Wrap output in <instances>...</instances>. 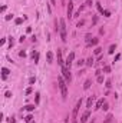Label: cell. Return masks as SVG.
I'll return each mask as SVG.
<instances>
[{"label":"cell","instance_id":"1","mask_svg":"<svg viewBox=\"0 0 122 123\" xmlns=\"http://www.w3.org/2000/svg\"><path fill=\"white\" fill-rule=\"evenodd\" d=\"M58 83H59V89H61L62 97L66 99V97H68V86H66V80H65V77H59V79H58Z\"/></svg>","mask_w":122,"mask_h":123},{"label":"cell","instance_id":"2","mask_svg":"<svg viewBox=\"0 0 122 123\" xmlns=\"http://www.w3.org/2000/svg\"><path fill=\"white\" fill-rule=\"evenodd\" d=\"M59 23H61V27H59V31H61V37L63 42H66V37H68V34H66V23H65V20L61 19L59 20Z\"/></svg>","mask_w":122,"mask_h":123},{"label":"cell","instance_id":"3","mask_svg":"<svg viewBox=\"0 0 122 123\" xmlns=\"http://www.w3.org/2000/svg\"><path fill=\"white\" fill-rule=\"evenodd\" d=\"M62 73H63V77H65V80H66V82H70V79H72V74H70V70H69V67L63 66V67H62Z\"/></svg>","mask_w":122,"mask_h":123},{"label":"cell","instance_id":"4","mask_svg":"<svg viewBox=\"0 0 122 123\" xmlns=\"http://www.w3.org/2000/svg\"><path fill=\"white\" fill-rule=\"evenodd\" d=\"M81 106H82V99H79V100L76 102V106H75V109H73L72 117H76V116H78V113H79V109H81Z\"/></svg>","mask_w":122,"mask_h":123},{"label":"cell","instance_id":"5","mask_svg":"<svg viewBox=\"0 0 122 123\" xmlns=\"http://www.w3.org/2000/svg\"><path fill=\"white\" fill-rule=\"evenodd\" d=\"M73 60H75V53L72 52V53H70V55L68 56V59H66V63H65V66L70 69V66H72V63H73Z\"/></svg>","mask_w":122,"mask_h":123},{"label":"cell","instance_id":"6","mask_svg":"<svg viewBox=\"0 0 122 123\" xmlns=\"http://www.w3.org/2000/svg\"><path fill=\"white\" fill-rule=\"evenodd\" d=\"M66 12H68V17H73V1L72 0H69Z\"/></svg>","mask_w":122,"mask_h":123},{"label":"cell","instance_id":"7","mask_svg":"<svg viewBox=\"0 0 122 123\" xmlns=\"http://www.w3.org/2000/svg\"><path fill=\"white\" fill-rule=\"evenodd\" d=\"M89 116H91V112H89V110H86V112L82 115V117H81V123H86Z\"/></svg>","mask_w":122,"mask_h":123},{"label":"cell","instance_id":"8","mask_svg":"<svg viewBox=\"0 0 122 123\" xmlns=\"http://www.w3.org/2000/svg\"><path fill=\"white\" fill-rule=\"evenodd\" d=\"M56 57H58V64H63V57H62V50L61 49H58V55H56Z\"/></svg>","mask_w":122,"mask_h":123},{"label":"cell","instance_id":"9","mask_svg":"<svg viewBox=\"0 0 122 123\" xmlns=\"http://www.w3.org/2000/svg\"><path fill=\"white\" fill-rule=\"evenodd\" d=\"M103 103H105V100H103V99H99V100L96 102V106H95V109H96V110H99V109H102V106H103Z\"/></svg>","mask_w":122,"mask_h":123},{"label":"cell","instance_id":"10","mask_svg":"<svg viewBox=\"0 0 122 123\" xmlns=\"http://www.w3.org/2000/svg\"><path fill=\"white\" fill-rule=\"evenodd\" d=\"M9 73H10V72H9V69H6V67H3V69H1V77H3V80L7 77V74H9Z\"/></svg>","mask_w":122,"mask_h":123},{"label":"cell","instance_id":"11","mask_svg":"<svg viewBox=\"0 0 122 123\" xmlns=\"http://www.w3.org/2000/svg\"><path fill=\"white\" fill-rule=\"evenodd\" d=\"M32 57H33L34 63H37V62H39V53H37V52H33V53H32Z\"/></svg>","mask_w":122,"mask_h":123},{"label":"cell","instance_id":"12","mask_svg":"<svg viewBox=\"0 0 122 123\" xmlns=\"http://www.w3.org/2000/svg\"><path fill=\"white\" fill-rule=\"evenodd\" d=\"M93 100H95V97H93V96L88 99V102H86V107H92V103H93Z\"/></svg>","mask_w":122,"mask_h":123},{"label":"cell","instance_id":"13","mask_svg":"<svg viewBox=\"0 0 122 123\" xmlns=\"http://www.w3.org/2000/svg\"><path fill=\"white\" fill-rule=\"evenodd\" d=\"M98 43H99V39H98V37H93V39H92V42L89 43V44H91V46H96Z\"/></svg>","mask_w":122,"mask_h":123},{"label":"cell","instance_id":"14","mask_svg":"<svg viewBox=\"0 0 122 123\" xmlns=\"http://www.w3.org/2000/svg\"><path fill=\"white\" fill-rule=\"evenodd\" d=\"M25 109H26L27 112H33V110H34V105H27V106H25Z\"/></svg>","mask_w":122,"mask_h":123},{"label":"cell","instance_id":"15","mask_svg":"<svg viewBox=\"0 0 122 123\" xmlns=\"http://www.w3.org/2000/svg\"><path fill=\"white\" fill-rule=\"evenodd\" d=\"M52 60H53V53H52V52H49V53H47V62H49V63H52Z\"/></svg>","mask_w":122,"mask_h":123},{"label":"cell","instance_id":"16","mask_svg":"<svg viewBox=\"0 0 122 123\" xmlns=\"http://www.w3.org/2000/svg\"><path fill=\"white\" fill-rule=\"evenodd\" d=\"M115 50H116V46H115V44H112V46L109 47V50H108V52H109V55H112Z\"/></svg>","mask_w":122,"mask_h":123},{"label":"cell","instance_id":"17","mask_svg":"<svg viewBox=\"0 0 122 123\" xmlns=\"http://www.w3.org/2000/svg\"><path fill=\"white\" fill-rule=\"evenodd\" d=\"M89 87H91V80H86L85 85H83V89L86 90V89H89Z\"/></svg>","mask_w":122,"mask_h":123},{"label":"cell","instance_id":"18","mask_svg":"<svg viewBox=\"0 0 122 123\" xmlns=\"http://www.w3.org/2000/svg\"><path fill=\"white\" fill-rule=\"evenodd\" d=\"M112 122V115H108L106 119H105V123H111Z\"/></svg>","mask_w":122,"mask_h":123},{"label":"cell","instance_id":"19","mask_svg":"<svg viewBox=\"0 0 122 123\" xmlns=\"http://www.w3.org/2000/svg\"><path fill=\"white\" fill-rule=\"evenodd\" d=\"M92 64H93V57H89L86 60V66H92Z\"/></svg>","mask_w":122,"mask_h":123},{"label":"cell","instance_id":"20","mask_svg":"<svg viewBox=\"0 0 122 123\" xmlns=\"http://www.w3.org/2000/svg\"><path fill=\"white\" fill-rule=\"evenodd\" d=\"M103 72L105 73H109L111 72V66H103Z\"/></svg>","mask_w":122,"mask_h":123},{"label":"cell","instance_id":"21","mask_svg":"<svg viewBox=\"0 0 122 123\" xmlns=\"http://www.w3.org/2000/svg\"><path fill=\"white\" fill-rule=\"evenodd\" d=\"M32 119H33V117H32V115H27V116H26V117H25V122H32Z\"/></svg>","mask_w":122,"mask_h":123},{"label":"cell","instance_id":"22","mask_svg":"<svg viewBox=\"0 0 122 123\" xmlns=\"http://www.w3.org/2000/svg\"><path fill=\"white\" fill-rule=\"evenodd\" d=\"M96 7H98V10H99L101 13H103V9H102V6H101V3H96Z\"/></svg>","mask_w":122,"mask_h":123},{"label":"cell","instance_id":"23","mask_svg":"<svg viewBox=\"0 0 122 123\" xmlns=\"http://www.w3.org/2000/svg\"><path fill=\"white\" fill-rule=\"evenodd\" d=\"M102 14H103V16H106V17H109V16H111V12H109V10H103V13H102Z\"/></svg>","mask_w":122,"mask_h":123},{"label":"cell","instance_id":"24","mask_svg":"<svg viewBox=\"0 0 122 123\" xmlns=\"http://www.w3.org/2000/svg\"><path fill=\"white\" fill-rule=\"evenodd\" d=\"M101 52H102L101 47H96V49H95V55H101Z\"/></svg>","mask_w":122,"mask_h":123},{"label":"cell","instance_id":"25","mask_svg":"<svg viewBox=\"0 0 122 123\" xmlns=\"http://www.w3.org/2000/svg\"><path fill=\"white\" fill-rule=\"evenodd\" d=\"M13 44H14V42H13V37H10V39H9V46L12 47Z\"/></svg>","mask_w":122,"mask_h":123},{"label":"cell","instance_id":"26","mask_svg":"<svg viewBox=\"0 0 122 123\" xmlns=\"http://www.w3.org/2000/svg\"><path fill=\"white\" fill-rule=\"evenodd\" d=\"M98 82H99V83H103V76L99 74V76H98Z\"/></svg>","mask_w":122,"mask_h":123},{"label":"cell","instance_id":"27","mask_svg":"<svg viewBox=\"0 0 122 123\" xmlns=\"http://www.w3.org/2000/svg\"><path fill=\"white\" fill-rule=\"evenodd\" d=\"M34 82H36V77H30V79H29V83H30V85H33Z\"/></svg>","mask_w":122,"mask_h":123},{"label":"cell","instance_id":"28","mask_svg":"<svg viewBox=\"0 0 122 123\" xmlns=\"http://www.w3.org/2000/svg\"><path fill=\"white\" fill-rule=\"evenodd\" d=\"M85 25V20H81V22H78V27H81V26H83Z\"/></svg>","mask_w":122,"mask_h":123},{"label":"cell","instance_id":"29","mask_svg":"<svg viewBox=\"0 0 122 123\" xmlns=\"http://www.w3.org/2000/svg\"><path fill=\"white\" fill-rule=\"evenodd\" d=\"M22 22H23V19H20V17H19V19H16V25H20Z\"/></svg>","mask_w":122,"mask_h":123},{"label":"cell","instance_id":"30","mask_svg":"<svg viewBox=\"0 0 122 123\" xmlns=\"http://www.w3.org/2000/svg\"><path fill=\"white\" fill-rule=\"evenodd\" d=\"M98 23V16H93V25Z\"/></svg>","mask_w":122,"mask_h":123},{"label":"cell","instance_id":"31","mask_svg":"<svg viewBox=\"0 0 122 123\" xmlns=\"http://www.w3.org/2000/svg\"><path fill=\"white\" fill-rule=\"evenodd\" d=\"M106 87H108V89L111 87V80H106Z\"/></svg>","mask_w":122,"mask_h":123},{"label":"cell","instance_id":"32","mask_svg":"<svg viewBox=\"0 0 122 123\" xmlns=\"http://www.w3.org/2000/svg\"><path fill=\"white\" fill-rule=\"evenodd\" d=\"M39 100H40V97H39V93H36V103H39Z\"/></svg>","mask_w":122,"mask_h":123},{"label":"cell","instance_id":"33","mask_svg":"<svg viewBox=\"0 0 122 123\" xmlns=\"http://www.w3.org/2000/svg\"><path fill=\"white\" fill-rule=\"evenodd\" d=\"M76 64H78V66H82V64H83V60H79V62H76Z\"/></svg>","mask_w":122,"mask_h":123},{"label":"cell","instance_id":"34","mask_svg":"<svg viewBox=\"0 0 122 123\" xmlns=\"http://www.w3.org/2000/svg\"><path fill=\"white\" fill-rule=\"evenodd\" d=\"M19 56H22V57H25V56H26V53H25V52H20V53H19Z\"/></svg>","mask_w":122,"mask_h":123},{"label":"cell","instance_id":"35","mask_svg":"<svg viewBox=\"0 0 122 123\" xmlns=\"http://www.w3.org/2000/svg\"><path fill=\"white\" fill-rule=\"evenodd\" d=\"M103 110H108V103H103Z\"/></svg>","mask_w":122,"mask_h":123},{"label":"cell","instance_id":"36","mask_svg":"<svg viewBox=\"0 0 122 123\" xmlns=\"http://www.w3.org/2000/svg\"><path fill=\"white\" fill-rule=\"evenodd\" d=\"M119 59H121V55H116V57H115V62H118Z\"/></svg>","mask_w":122,"mask_h":123},{"label":"cell","instance_id":"37","mask_svg":"<svg viewBox=\"0 0 122 123\" xmlns=\"http://www.w3.org/2000/svg\"><path fill=\"white\" fill-rule=\"evenodd\" d=\"M65 123H69V116H66V117H65Z\"/></svg>","mask_w":122,"mask_h":123},{"label":"cell","instance_id":"38","mask_svg":"<svg viewBox=\"0 0 122 123\" xmlns=\"http://www.w3.org/2000/svg\"><path fill=\"white\" fill-rule=\"evenodd\" d=\"M72 123H78V120H76V117H72Z\"/></svg>","mask_w":122,"mask_h":123},{"label":"cell","instance_id":"39","mask_svg":"<svg viewBox=\"0 0 122 123\" xmlns=\"http://www.w3.org/2000/svg\"><path fill=\"white\" fill-rule=\"evenodd\" d=\"M56 3V0H52V4H55Z\"/></svg>","mask_w":122,"mask_h":123},{"label":"cell","instance_id":"40","mask_svg":"<svg viewBox=\"0 0 122 123\" xmlns=\"http://www.w3.org/2000/svg\"><path fill=\"white\" fill-rule=\"evenodd\" d=\"M32 123H34V122H32Z\"/></svg>","mask_w":122,"mask_h":123}]
</instances>
